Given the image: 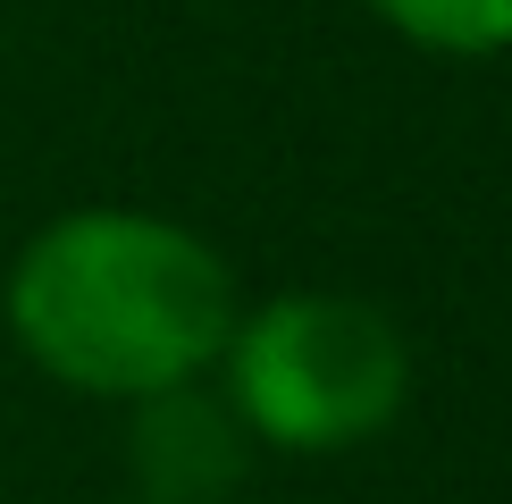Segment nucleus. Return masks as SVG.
Here are the masks:
<instances>
[{
  "instance_id": "obj_1",
  "label": "nucleus",
  "mask_w": 512,
  "mask_h": 504,
  "mask_svg": "<svg viewBox=\"0 0 512 504\" xmlns=\"http://www.w3.org/2000/svg\"><path fill=\"white\" fill-rule=\"evenodd\" d=\"M244 286L227 252L143 202H84L42 219L0 278L9 345L68 395L143 404L210 378Z\"/></svg>"
},
{
  "instance_id": "obj_2",
  "label": "nucleus",
  "mask_w": 512,
  "mask_h": 504,
  "mask_svg": "<svg viewBox=\"0 0 512 504\" xmlns=\"http://www.w3.org/2000/svg\"><path fill=\"white\" fill-rule=\"evenodd\" d=\"M210 378L261 454H353L412 404V345L370 294L277 286L236 311Z\"/></svg>"
},
{
  "instance_id": "obj_3",
  "label": "nucleus",
  "mask_w": 512,
  "mask_h": 504,
  "mask_svg": "<svg viewBox=\"0 0 512 504\" xmlns=\"http://www.w3.org/2000/svg\"><path fill=\"white\" fill-rule=\"evenodd\" d=\"M252 429L219 395V378H185L126 404V471L135 504H227L252 479Z\"/></svg>"
},
{
  "instance_id": "obj_4",
  "label": "nucleus",
  "mask_w": 512,
  "mask_h": 504,
  "mask_svg": "<svg viewBox=\"0 0 512 504\" xmlns=\"http://www.w3.org/2000/svg\"><path fill=\"white\" fill-rule=\"evenodd\" d=\"M370 17L429 59H504L512 0H370Z\"/></svg>"
}]
</instances>
